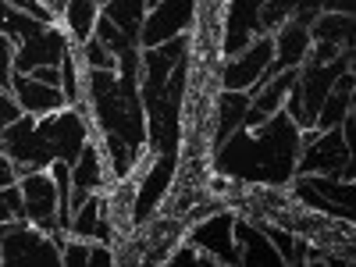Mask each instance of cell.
Segmentation results:
<instances>
[{
	"instance_id": "1",
	"label": "cell",
	"mask_w": 356,
	"mask_h": 267,
	"mask_svg": "<svg viewBox=\"0 0 356 267\" xmlns=\"http://www.w3.org/2000/svg\"><path fill=\"white\" fill-rule=\"evenodd\" d=\"M271 61H275V36H257L253 47L243 57H235V61L225 65L221 89H228V93H246V89L267 72Z\"/></svg>"
},
{
	"instance_id": "2",
	"label": "cell",
	"mask_w": 356,
	"mask_h": 267,
	"mask_svg": "<svg viewBox=\"0 0 356 267\" xmlns=\"http://www.w3.org/2000/svg\"><path fill=\"white\" fill-rule=\"evenodd\" d=\"M22 193H25V211L36 221L40 232H61V225H57V218H54V207H61L57 178H50L43 171H33L22 182Z\"/></svg>"
},
{
	"instance_id": "3",
	"label": "cell",
	"mask_w": 356,
	"mask_h": 267,
	"mask_svg": "<svg viewBox=\"0 0 356 267\" xmlns=\"http://www.w3.org/2000/svg\"><path fill=\"white\" fill-rule=\"evenodd\" d=\"M349 161H353V150H349V143L342 139V129L339 132H324L314 143V150H307L296 178H303L310 171H328V168H339V178H353V168H346Z\"/></svg>"
},
{
	"instance_id": "4",
	"label": "cell",
	"mask_w": 356,
	"mask_h": 267,
	"mask_svg": "<svg viewBox=\"0 0 356 267\" xmlns=\"http://www.w3.org/2000/svg\"><path fill=\"white\" fill-rule=\"evenodd\" d=\"M193 15H196V8L193 4H157L154 8V15L146 18V25H143V43L146 47H157V43H168V40H175L178 33H186V29L193 25Z\"/></svg>"
},
{
	"instance_id": "5",
	"label": "cell",
	"mask_w": 356,
	"mask_h": 267,
	"mask_svg": "<svg viewBox=\"0 0 356 267\" xmlns=\"http://www.w3.org/2000/svg\"><path fill=\"white\" fill-rule=\"evenodd\" d=\"M104 150L97 143H86L82 154H79V164H72V211H82V203L89 200V189H100L104 186Z\"/></svg>"
},
{
	"instance_id": "6",
	"label": "cell",
	"mask_w": 356,
	"mask_h": 267,
	"mask_svg": "<svg viewBox=\"0 0 356 267\" xmlns=\"http://www.w3.org/2000/svg\"><path fill=\"white\" fill-rule=\"evenodd\" d=\"M65 54H68L65 36L57 29H50V33H43L36 40H25L22 54L15 57V68H18V75L36 72V68H57V61H65Z\"/></svg>"
},
{
	"instance_id": "7",
	"label": "cell",
	"mask_w": 356,
	"mask_h": 267,
	"mask_svg": "<svg viewBox=\"0 0 356 267\" xmlns=\"http://www.w3.org/2000/svg\"><path fill=\"white\" fill-rule=\"evenodd\" d=\"M15 97H18L22 111L33 114V118L50 114V111H57V107L68 104V100H65V89L43 86V82H36L33 75H29V79H25V75H15Z\"/></svg>"
},
{
	"instance_id": "8",
	"label": "cell",
	"mask_w": 356,
	"mask_h": 267,
	"mask_svg": "<svg viewBox=\"0 0 356 267\" xmlns=\"http://www.w3.org/2000/svg\"><path fill=\"white\" fill-rule=\"evenodd\" d=\"M193 246L196 250H214L225 264H239V253H235V243H232V218L228 214H218L214 221H207L193 232Z\"/></svg>"
},
{
	"instance_id": "9",
	"label": "cell",
	"mask_w": 356,
	"mask_h": 267,
	"mask_svg": "<svg viewBox=\"0 0 356 267\" xmlns=\"http://www.w3.org/2000/svg\"><path fill=\"white\" fill-rule=\"evenodd\" d=\"M214 111H218L214 150H221V146L232 139L235 125H243V118H246V111H250V93H228V89H221V97H218Z\"/></svg>"
},
{
	"instance_id": "10",
	"label": "cell",
	"mask_w": 356,
	"mask_h": 267,
	"mask_svg": "<svg viewBox=\"0 0 356 267\" xmlns=\"http://www.w3.org/2000/svg\"><path fill=\"white\" fill-rule=\"evenodd\" d=\"M349 97H353V75L342 72L339 82H335V89L324 97V104H321V111H317V122H314L317 132H328L332 125H342L346 107H349Z\"/></svg>"
},
{
	"instance_id": "11",
	"label": "cell",
	"mask_w": 356,
	"mask_h": 267,
	"mask_svg": "<svg viewBox=\"0 0 356 267\" xmlns=\"http://www.w3.org/2000/svg\"><path fill=\"white\" fill-rule=\"evenodd\" d=\"M68 29H72V36L79 47H86L89 40H93V25L100 18V8L97 4H68Z\"/></svg>"
},
{
	"instance_id": "12",
	"label": "cell",
	"mask_w": 356,
	"mask_h": 267,
	"mask_svg": "<svg viewBox=\"0 0 356 267\" xmlns=\"http://www.w3.org/2000/svg\"><path fill=\"white\" fill-rule=\"evenodd\" d=\"M97 40L118 57V61H125V57H129V50H132V40L122 33V29H118L104 11H100V18H97Z\"/></svg>"
},
{
	"instance_id": "13",
	"label": "cell",
	"mask_w": 356,
	"mask_h": 267,
	"mask_svg": "<svg viewBox=\"0 0 356 267\" xmlns=\"http://www.w3.org/2000/svg\"><path fill=\"white\" fill-rule=\"evenodd\" d=\"M143 11H146L143 4H107V8H104V15H107L118 29H122V33H125L132 43L139 40V22H143Z\"/></svg>"
},
{
	"instance_id": "14",
	"label": "cell",
	"mask_w": 356,
	"mask_h": 267,
	"mask_svg": "<svg viewBox=\"0 0 356 267\" xmlns=\"http://www.w3.org/2000/svg\"><path fill=\"white\" fill-rule=\"evenodd\" d=\"M82 57H86V65L93 68V72H118V68H122V61H118V57H114L97 36L82 47Z\"/></svg>"
},
{
	"instance_id": "15",
	"label": "cell",
	"mask_w": 356,
	"mask_h": 267,
	"mask_svg": "<svg viewBox=\"0 0 356 267\" xmlns=\"http://www.w3.org/2000/svg\"><path fill=\"white\" fill-rule=\"evenodd\" d=\"M300 182L310 189V193H324L328 200H335V203H342L346 211H353V189H346V186H339V182H332V178H300Z\"/></svg>"
},
{
	"instance_id": "16",
	"label": "cell",
	"mask_w": 356,
	"mask_h": 267,
	"mask_svg": "<svg viewBox=\"0 0 356 267\" xmlns=\"http://www.w3.org/2000/svg\"><path fill=\"white\" fill-rule=\"evenodd\" d=\"M97 225H100V196L86 200L79 218L72 221V235H79V239H89V235H97Z\"/></svg>"
},
{
	"instance_id": "17",
	"label": "cell",
	"mask_w": 356,
	"mask_h": 267,
	"mask_svg": "<svg viewBox=\"0 0 356 267\" xmlns=\"http://www.w3.org/2000/svg\"><path fill=\"white\" fill-rule=\"evenodd\" d=\"M257 228H260V232L267 235V239H271V243L282 250V264H292V260H296V253H292V250H296V243H292V235H289V232H278V228H264V225H257Z\"/></svg>"
},
{
	"instance_id": "18",
	"label": "cell",
	"mask_w": 356,
	"mask_h": 267,
	"mask_svg": "<svg viewBox=\"0 0 356 267\" xmlns=\"http://www.w3.org/2000/svg\"><path fill=\"white\" fill-rule=\"evenodd\" d=\"M65 100L72 104V107H79V75H75V57L72 54H65Z\"/></svg>"
},
{
	"instance_id": "19",
	"label": "cell",
	"mask_w": 356,
	"mask_h": 267,
	"mask_svg": "<svg viewBox=\"0 0 356 267\" xmlns=\"http://www.w3.org/2000/svg\"><path fill=\"white\" fill-rule=\"evenodd\" d=\"M22 104H18V97H8L4 93V100H0V125H4V129H11V125H18L22 122Z\"/></svg>"
},
{
	"instance_id": "20",
	"label": "cell",
	"mask_w": 356,
	"mask_h": 267,
	"mask_svg": "<svg viewBox=\"0 0 356 267\" xmlns=\"http://www.w3.org/2000/svg\"><path fill=\"white\" fill-rule=\"evenodd\" d=\"M25 193L22 189H15V186H8L4 189V221H8V214H15V218H29V211H25Z\"/></svg>"
},
{
	"instance_id": "21",
	"label": "cell",
	"mask_w": 356,
	"mask_h": 267,
	"mask_svg": "<svg viewBox=\"0 0 356 267\" xmlns=\"http://www.w3.org/2000/svg\"><path fill=\"white\" fill-rule=\"evenodd\" d=\"M89 253H93V246L79 239V235H75V243H65V264H89Z\"/></svg>"
},
{
	"instance_id": "22",
	"label": "cell",
	"mask_w": 356,
	"mask_h": 267,
	"mask_svg": "<svg viewBox=\"0 0 356 267\" xmlns=\"http://www.w3.org/2000/svg\"><path fill=\"white\" fill-rule=\"evenodd\" d=\"M33 79H36V82H43V86H54V89H61V86H65V75L57 72V68H36V72H33Z\"/></svg>"
},
{
	"instance_id": "23",
	"label": "cell",
	"mask_w": 356,
	"mask_h": 267,
	"mask_svg": "<svg viewBox=\"0 0 356 267\" xmlns=\"http://www.w3.org/2000/svg\"><path fill=\"white\" fill-rule=\"evenodd\" d=\"M0 164H4V168H0V182H4V189H8V186H15V168L8 164V157L0 161Z\"/></svg>"
},
{
	"instance_id": "24",
	"label": "cell",
	"mask_w": 356,
	"mask_h": 267,
	"mask_svg": "<svg viewBox=\"0 0 356 267\" xmlns=\"http://www.w3.org/2000/svg\"><path fill=\"white\" fill-rule=\"evenodd\" d=\"M89 264H114V257L104 253V246H93V253H89Z\"/></svg>"
}]
</instances>
